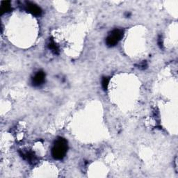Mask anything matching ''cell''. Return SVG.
<instances>
[{"label": "cell", "instance_id": "5b68a950", "mask_svg": "<svg viewBox=\"0 0 178 178\" xmlns=\"http://www.w3.org/2000/svg\"><path fill=\"white\" fill-rule=\"evenodd\" d=\"M21 155L24 159H27L30 163H33L36 160V157L34 153L32 152H27L25 153H22Z\"/></svg>", "mask_w": 178, "mask_h": 178}, {"label": "cell", "instance_id": "ba28073f", "mask_svg": "<svg viewBox=\"0 0 178 178\" xmlns=\"http://www.w3.org/2000/svg\"><path fill=\"white\" fill-rule=\"evenodd\" d=\"M110 81V78L109 77H104L102 80V86L103 89L106 91L107 89L108 86H109V83Z\"/></svg>", "mask_w": 178, "mask_h": 178}, {"label": "cell", "instance_id": "3957f363", "mask_svg": "<svg viewBox=\"0 0 178 178\" xmlns=\"http://www.w3.org/2000/svg\"><path fill=\"white\" fill-rule=\"evenodd\" d=\"M45 78V74L43 71H38L33 77L32 84L34 86H39L43 84Z\"/></svg>", "mask_w": 178, "mask_h": 178}, {"label": "cell", "instance_id": "52a82bcc", "mask_svg": "<svg viewBox=\"0 0 178 178\" xmlns=\"http://www.w3.org/2000/svg\"><path fill=\"white\" fill-rule=\"evenodd\" d=\"M11 10V4L10 2H3L2 3V8H1V12L2 14L3 13L9 12Z\"/></svg>", "mask_w": 178, "mask_h": 178}, {"label": "cell", "instance_id": "8992f818", "mask_svg": "<svg viewBox=\"0 0 178 178\" xmlns=\"http://www.w3.org/2000/svg\"><path fill=\"white\" fill-rule=\"evenodd\" d=\"M48 47L49 49H51V51L55 54V55H58L59 54V48L57 44L54 41L53 39L49 40V42L48 43Z\"/></svg>", "mask_w": 178, "mask_h": 178}, {"label": "cell", "instance_id": "30bf717a", "mask_svg": "<svg viewBox=\"0 0 178 178\" xmlns=\"http://www.w3.org/2000/svg\"><path fill=\"white\" fill-rule=\"evenodd\" d=\"M158 44H159V45L160 47V48H162V47H163V42H162L161 38H159V40H158Z\"/></svg>", "mask_w": 178, "mask_h": 178}, {"label": "cell", "instance_id": "7a4b0ae2", "mask_svg": "<svg viewBox=\"0 0 178 178\" xmlns=\"http://www.w3.org/2000/svg\"><path fill=\"white\" fill-rule=\"evenodd\" d=\"M123 36V31L120 29H115L112 31L110 34L106 39V43L108 47L116 46L118 42L121 40Z\"/></svg>", "mask_w": 178, "mask_h": 178}, {"label": "cell", "instance_id": "277c9868", "mask_svg": "<svg viewBox=\"0 0 178 178\" xmlns=\"http://www.w3.org/2000/svg\"><path fill=\"white\" fill-rule=\"evenodd\" d=\"M27 11L29 13H30L31 14L34 15V16H40L42 13L41 8L38 7L36 4L30 3V2H28V3L27 4Z\"/></svg>", "mask_w": 178, "mask_h": 178}, {"label": "cell", "instance_id": "6da1fadb", "mask_svg": "<svg viewBox=\"0 0 178 178\" xmlns=\"http://www.w3.org/2000/svg\"><path fill=\"white\" fill-rule=\"evenodd\" d=\"M67 151V142L64 138H58L52 149V155L55 159L61 160L66 156Z\"/></svg>", "mask_w": 178, "mask_h": 178}, {"label": "cell", "instance_id": "9c48e42d", "mask_svg": "<svg viewBox=\"0 0 178 178\" xmlns=\"http://www.w3.org/2000/svg\"><path fill=\"white\" fill-rule=\"evenodd\" d=\"M146 67H147V64H146L145 61H143L139 65V68L140 69H145L146 68Z\"/></svg>", "mask_w": 178, "mask_h": 178}]
</instances>
